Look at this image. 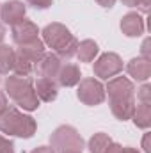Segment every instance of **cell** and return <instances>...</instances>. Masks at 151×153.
<instances>
[{"label": "cell", "instance_id": "f546056e", "mask_svg": "<svg viewBox=\"0 0 151 153\" xmlns=\"http://www.w3.org/2000/svg\"><path fill=\"white\" fill-rule=\"evenodd\" d=\"M142 57L144 59H150V39H146L144 45H142Z\"/></svg>", "mask_w": 151, "mask_h": 153}, {"label": "cell", "instance_id": "d4e9b609", "mask_svg": "<svg viewBox=\"0 0 151 153\" xmlns=\"http://www.w3.org/2000/svg\"><path fill=\"white\" fill-rule=\"evenodd\" d=\"M52 2L53 0H27V4L36 7V9H48L52 5Z\"/></svg>", "mask_w": 151, "mask_h": 153}, {"label": "cell", "instance_id": "603a6c76", "mask_svg": "<svg viewBox=\"0 0 151 153\" xmlns=\"http://www.w3.org/2000/svg\"><path fill=\"white\" fill-rule=\"evenodd\" d=\"M137 100H139V102H144V103H151V85L150 84H146V85H142V87L139 89Z\"/></svg>", "mask_w": 151, "mask_h": 153}, {"label": "cell", "instance_id": "5b68a950", "mask_svg": "<svg viewBox=\"0 0 151 153\" xmlns=\"http://www.w3.org/2000/svg\"><path fill=\"white\" fill-rule=\"evenodd\" d=\"M78 84L80 85H78L76 96H78V100L82 103L91 105V107L103 103V100H105V87L98 80H94V78H84Z\"/></svg>", "mask_w": 151, "mask_h": 153}, {"label": "cell", "instance_id": "3957f363", "mask_svg": "<svg viewBox=\"0 0 151 153\" xmlns=\"http://www.w3.org/2000/svg\"><path fill=\"white\" fill-rule=\"evenodd\" d=\"M36 128H38V125H36L34 117L20 112L14 107H9L0 116V132L2 134L29 139V137H32L36 134Z\"/></svg>", "mask_w": 151, "mask_h": 153}, {"label": "cell", "instance_id": "f1b7e54d", "mask_svg": "<svg viewBox=\"0 0 151 153\" xmlns=\"http://www.w3.org/2000/svg\"><path fill=\"white\" fill-rule=\"evenodd\" d=\"M30 153H55V152H53L52 146H39V148H36V150H32Z\"/></svg>", "mask_w": 151, "mask_h": 153}, {"label": "cell", "instance_id": "e0dca14e", "mask_svg": "<svg viewBox=\"0 0 151 153\" xmlns=\"http://www.w3.org/2000/svg\"><path fill=\"white\" fill-rule=\"evenodd\" d=\"M133 109H135V100H123V102H110V111L112 114L121 119V121H126V119H132L133 114Z\"/></svg>", "mask_w": 151, "mask_h": 153}, {"label": "cell", "instance_id": "8fae6325", "mask_svg": "<svg viewBox=\"0 0 151 153\" xmlns=\"http://www.w3.org/2000/svg\"><path fill=\"white\" fill-rule=\"evenodd\" d=\"M62 66V59H59L55 53H44L43 59L39 61V75L44 76V78H50V80H55L59 75V70Z\"/></svg>", "mask_w": 151, "mask_h": 153}, {"label": "cell", "instance_id": "4316f807", "mask_svg": "<svg viewBox=\"0 0 151 153\" xmlns=\"http://www.w3.org/2000/svg\"><path fill=\"white\" fill-rule=\"evenodd\" d=\"M105 153H124V148L121 144H117V143H110V146L107 148Z\"/></svg>", "mask_w": 151, "mask_h": 153}, {"label": "cell", "instance_id": "1f68e13d", "mask_svg": "<svg viewBox=\"0 0 151 153\" xmlns=\"http://www.w3.org/2000/svg\"><path fill=\"white\" fill-rule=\"evenodd\" d=\"M4 38H5V27H4V25L0 23V43L4 41Z\"/></svg>", "mask_w": 151, "mask_h": 153}, {"label": "cell", "instance_id": "9a60e30c", "mask_svg": "<svg viewBox=\"0 0 151 153\" xmlns=\"http://www.w3.org/2000/svg\"><path fill=\"white\" fill-rule=\"evenodd\" d=\"M20 48L16 52H20L21 55H25L29 61H32L34 64L39 62L44 55V43L41 39H34V41H29V43H23V45H18Z\"/></svg>", "mask_w": 151, "mask_h": 153}, {"label": "cell", "instance_id": "9c48e42d", "mask_svg": "<svg viewBox=\"0 0 151 153\" xmlns=\"http://www.w3.org/2000/svg\"><path fill=\"white\" fill-rule=\"evenodd\" d=\"M11 34H13V41H14L16 45H23V43H29V41L38 39L39 29H38L36 23H32V22H29V20H21L20 23L13 25Z\"/></svg>", "mask_w": 151, "mask_h": 153}, {"label": "cell", "instance_id": "5bb4252c", "mask_svg": "<svg viewBox=\"0 0 151 153\" xmlns=\"http://www.w3.org/2000/svg\"><path fill=\"white\" fill-rule=\"evenodd\" d=\"M80 68L76 64H71V62H66L61 66L59 70V75H57V85H62V87H73L80 82Z\"/></svg>", "mask_w": 151, "mask_h": 153}, {"label": "cell", "instance_id": "30bf717a", "mask_svg": "<svg viewBox=\"0 0 151 153\" xmlns=\"http://www.w3.org/2000/svg\"><path fill=\"white\" fill-rule=\"evenodd\" d=\"M121 30L128 38H139L144 34V20L139 13H128L121 18Z\"/></svg>", "mask_w": 151, "mask_h": 153}, {"label": "cell", "instance_id": "44dd1931", "mask_svg": "<svg viewBox=\"0 0 151 153\" xmlns=\"http://www.w3.org/2000/svg\"><path fill=\"white\" fill-rule=\"evenodd\" d=\"M110 143H112V139H110L107 134H103V132L94 134V135L89 139V152L91 153H105L107 148L110 146Z\"/></svg>", "mask_w": 151, "mask_h": 153}, {"label": "cell", "instance_id": "d6a6232c", "mask_svg": "<svg viewBox=\"0 0 151 153\" xmlns=\"http://www.w3.org/2000/svg\"><path fill=\"white\" fill-rule=\"evenodd\" d=\"M124 153H139L135 148H124Z\"/></svg>", "mask_w": 151, "mask_h": 153}, {"label": "cell", "instance_id": "277c9868", "mask_svg": "<svg viewBox=\"0 0 151 153\" xmlns=\"http://www.w3.org/2000/svg\"><path fill=\"white\" fill-rule=\"evenodd\" d=\"M52 148L57 153H82L84 152V139L73 126L62 125L59 126L50 137Z\"/></svg>", "mask_w": 151, "mask_h": 153}, {"label": "cell", "instance_id": "4fadbf2b", "mask_svg": "<svg viewBox=\"0 0 151 153\" xmlns=\"http://www.w3.org/2000/svg\"><path fill=\"white\" fill-rule=\"evenodd\" d=\"M36 94H38L39 100L50 103L57 98L59 94V85L55 80H50V78H44V76H39L38 82H36V87H34Z\"/></svg>", "mask_w": 151, "mask_h": 153}, {"label": "cell", "instance_id": "4dcf8cb0", "mask_svg": "<svg viewBox=\"0 0 151 153\" xmlns=\"http://www.w3.org/2000/svg\"><path fill=\"white\" fill-rule=\"evenodd\" d=\"M101 7H112L114 4H115V0H96Z\"/></svg>", "mask_w": 151, "mask_h": 153}, {"label": "cell", "instance_id": "7a4b0ae2", "mask_svg": "<svg viewBox=\"0 0 151 153\" xmlns=\"http://www.w3.org/2000/svg\"><path fill=\"white\" fill-rule=\"evenodd\" d=\"M5 93L23 111H36L39 107V98L34 91V84L30 76H7Z\"/></svg>", "mask_w": 151, "mask_h": 153}, {"label": "cell", "instance_id": "7c38bea8", "mask_svg": "<svg viewBox=\"0 0 151 153\" xmlns=\"http://www.w3.org/2000/svg\"><path fill=\"white\" fill-rule=\"evenodd\" d=\"M126 71L128 75L139 82H146L151 76V62L150 59H144V57H137V59H132L128 64H126Z\"/></svg>", "mask_w": 151, "mask_h": 153}, {"label": "cell", "instance_id": "ac0fdd59", "mask_svg": "<svg viewBox=\"0 0 151 153\" xmlns=\"http://www.w3.org/2000/svg\"><path fill=\"white\" fill-rule=\"evenodd\" d=\"M98 45L93 41V39H84L82 43H78V48H76V57L82 61V62H91L96 55H98Z\"/></svg>", "mask_w": 151, "mask_h": 153}, {"label": "cell", "instance_id": "2e32d148", "mask_svg": "<svg viewBox=\"0 0 151 153\" xmlns=\"http://www.w3.org/2000/svg\"><path fill=\"white\" fill-rule=\"evenodd\" d=\"M132 119H133L135 126H139V128H150L151 126V103L139 102L135 105V109H133Z\"/></svg>", "mask_w": 151, "mask_h": 153}, {"label": "cell", "instance_id": "7402d4cb", "mask_svg": "<svg viewBox=\"0 0 151 153\" xmlns=\"http://www.w3.org/2000/svg\"><path fill=\"white\" fill-rule=\"evenodd\" d=\"M121 2L128 7H139L141 13H150L151 0H121Z\"/></svg>", "mask_w": 151, "mask_h": 153}, {"label": "cell", "instance_id": "cb8c5ba5", "mask_svg": "<svg viewBox=\"0 0 151 153\" xmlns=\"http://www.w3.org/2000/svg\"><path fill=\"white\" fill-rule=\"evenodd\" d=\"M0 153H14V144H13V141L5 139V137H2V135H0Z\"/></svg>", "mask_w": 151, "mask_h": 153}, {"label": "cell", "instance_id": "d6986e66", "mask_svg": "<svg viewBox=\"0 0 151 153\" xmlns=\"http://www.w3.org/2000/svg\"><path fill=\"white\" fill-rule=\"evenodd\" d=\"M34 62L29 61L25 55H21L20 52H14V64H13V71L18 76H29L34 71Z\"/></svg>", "mask_w": 151, "mask_h": 153}, {"label": "cell", "instance_id": "83f0119b", "mask_svg": "<svg viewBox=\"0 0 151 153\" xmlns=\"http://www.w3.org/2000/svg\"><path fill=\"white\" fill-rule=\"evenodd\" d=\"M150 134H146L144 135V139H142V148H144V152L146 153H151V144H150Z\"/></svg>", "mask_w": 151, "mask_h": 153}, {"label": "cell", "instance_id": "484cf974", "mask_svg": "<svg viewBox=\"0 0 151 153\" xmlns=\"http://www.w3.org/2000/svg\"><path fill=\"white\" fill-rule=\"evenodd\" d=\"M7 109H9V103H7V96H5V93H4V91H0V116L4 114Z\"/></svg>", "mask_w": 151, "mask_h": 153}, {"label": "cell", "instance_id": "ffe728a7", "mask_svg": "<svg viewBox=\"0 0 151 153\" xmlns=\"http://www.w3.org/2000/svg\"><path fill=\"white\" fill-rule=\"evenodd\" d=\"M14 64V50L9 45H0V75H7Z\"/></svg>", "mask_w": 151, "mask_h": 153}, {"label": "cell", "instance_id": "52a82bcc", "mask_svg": "<svg viewBox=\"0 0 151 153\" xmlns=\"http://www.w3.org/2000/svg\"><path fill=\"white\" fill-rule=\"evenodd\" d=\"M121 70H123V61L114 52L103 53L94 62V75L103 78V80H109L110 76H115L117 73H121Z\"/></svg>", "mask_w": 151, "mask_h": 153}, {"label": "cell", "instance_id": "8992f818", "mask_svg": "<svg viewBox=\"0 0 151 153\" xmlns=\"http://www.w3.org/2000/svg\"><path fill=\"white\" fill-rule=\"evenodd\" d=\"M110 102H123V100H135V85L126 76H115L109 80L107 89Z\"/></svg>", "mask_w": 151, "mask_h": 153}, {"label": "cell", "instance_id": "6da1fadb", "mask_svg": "<svg viewBox=\"0 0 151 153\" xmlns=\"http://www.w3.org/2000/svg\"><path fill=\"white\" fill-rule=\"evenodd\" d=\"M43 43L48 45L59 59H71L76 55L78 41L62 23H50L43 29Z\"/></svg>", "mask_w": 151, "mask_h": 153}, {"label": "cell", "instance_id": "ba28073f", "mask_svg": "<svg viewBox=\"0 0 151 153\" xmlns=\"http://www.w3.org/2000/svg\"><path fill=\"white\" fill-rule=\"evenodd\" d=\"M25 13H27V7L23 2L20 0H9L2 5L0 9V18L5 25H16L20 23L21 20H25Z\"/></svg>", "mask_w": 151, "mask_h": 153}]
</instances>
